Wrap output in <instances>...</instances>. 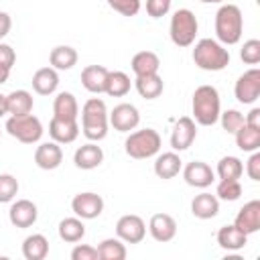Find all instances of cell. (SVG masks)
<instances>
[{
  "label": "cell",
  "mask_w": 260,
  "mask_h": 260,
  "mask_svg": "<svg viewBox=\"0 0 260 260\" xmlns=\"http://www.w3.org/2000/svg\"><path fill=\"white\" fill-rule=\"evenodd\" d=\"M6 114H8V110H6V95L0 93V118L6 116Z\"/></svg>",
  "instance_id": "obj_48"
},
{
  "label": "cell",
  "mask_w": 260,
  "mask_h": 260,
  "mask_svg": "<svg viewBox=\"0 0 260 260\" xmlns=\"http://www.w3.org/2000/svg\"><path fill=\"white\" fill-rule=\"evenodd\" d=\"M104 160V150L102 146H98L95 142H87L83 146H79L73 154V162L77 169H83V171H91L95 167H100Z\"/></svg>",
  "instance_id": "obj_19"
},
{
  "label": "cell",
  "mask_w": 260,
  "mask_h": 260,
  "mask_svg": "<svg viewBox=\"0 0 260 260\" xmlns=\"http://www.w3.org/2000/svg\"><path fill=\"white\" fill-rule=\"evenodd\" d=\"M49 254V240L43 234L26 236L22 242V256L26 260H45Z\"/></svg>",
  "instance_id": "obj_29"
},
{
  "label": "cell",
  "mask_w": 260,
  "mask_h": 260,
  "mask_svg": "<svg viewBox=\"0 0 260 260\" xmlns=\"http://www.w3.org/2000/svg\"><path fill=\"white\" fill-rule=\"evenodd\" d=\"M130 77L124 73V71H110L108 73V79H106V93L112 95V98H122L130 91Z\"/></svg>",
  "instance_id": "obj_32"
},
{
  "label": "cell",
  "mask_w": 260,
  "mask_h": 260,
  "mask_svg": "<svg viewBox=\"0 0 260 260\" xmlns=\"http://www.w3.org/2000/svg\"><path fill=\"white\" fill-rule=\"evenodd\" d=\"M134 85H136V91L144 98V100H154L162 93L165 89V83H162V77L158 73H150V75H136L134 79Z\"/></svg>",
  "instance_id": "obj_26"
},
{
  "label": "cell",
  "mask_w": 260,
  "mask_h": 260,
  "mask_svg": "<svg viewBox=\"0 0 260 260\" xmlns=\"http://www.w3.org/2000/svg\"><path fill=\"white\" fill-rule=\"evenodd\" d=\"M132 71L134 75H150V73H158L160 67V59L156 53L152 51H140L132 57Z\"/></svg>",
  "instance_id": "obj_30"
},
{
  "label": "cell",
  "mask_w": 260,
  "mask_h": 260,
  "mask_svg": "<svg viewBox=\"0 0 260 260\" xmlns=\"http://www.w3.org/2000/svg\"><path fill=\"white\" fill-rule=\"evenodd\" d=\"M32 95L26 89H14L6 95V110L10 116H24L32 112Z\"/></svg>",
  "instance_id": "obj_27"
},
{
  "label": "cell",
  "mask_w": 260,
  "mask_h": 260,
  "mask_svg": "<svg viewBox=\"0 0 260 260\" xmlns=\"http://www.w3.org/2000/svg\"><path fill=\"white\" fill-rule=\"evenodd\" d=\"M234 93L240 104H254L260 98V69L252 67L244 71L236 81Z\"/></svg>",
  "instance_id": "obj_9"
},
{
  "label": "cell",
  "mask_w": 260,
  "mask_h": 260,
  "mask_svg": "<svg viewBox=\"0 0 260 260\" xmlns=\"http://www.w3.org/2000/svg\"><path fill=\"white\" fill-rule=\"evenodd\" d=\"M106 2L122 16H134L140 10V0H106Z\"/></svg>",
  "instance_id": "obj_40"
},
{
  "label": "cell",
  "mask_w": 260,
  "mask_h": 260,
  "mask_svg": "<svg viewBox=\"0 0 260 260\" xmlns=\"http://www.w3.org/2000/svg\"><path fill=\"white\" fill-rule=\"evenodd\" d=\"M18 193V181L10 173L0 175V203H10Z\"/></svg>",
  "instance_id": "obj_37"
},
{
  "label": "cell",
  "mask_w": 260,
  "mask_h": 260,
  "mask_svg": "<svg viewBox=\"0 0 260 260\" xmlns=\"http://www.w3.org/2000/svg\"><path fill=\"white\" fill-rule=\"evenodd\" d=\"M108 122L110 126H114V130L118 132H130L138 126L140 122V114L136 110V106L132 104H118L110 114H108Z\"/></svg>",
  "instance_id": "obj_12"
},
{
  "label": "cell",
  "mask_w": 260,
  "mask_h": 260,
  "mask_svg": "<svg viewBox=\"0 0 260 260\" xmlns=\"http://www.w3.org/2000/svg\"><path fill=\"white\" fill-rule=\"evenodd\" d=\"M0 134H2V132H0Z\"/></svg>",
  "instance_id": "obj_50"
},
{
  "label": "cell",
  "mask_w": 260,
  "mask_h": 260,
  "mask_svg": "<svg viewBox=\"0 0 260 260\" xmlns=\"http://www.w3.org/2000/svg\"><path fill=\"white\" fill-rule=\"evenodd\" d=\"M197 30H199V22H197L195 14L189 8H179L171 16L169 35H171V41L177 47H191L195 43Z\"/></svg>",
  "instance_id": "obj_6"
},
{
  "label": "cell",
  "mask_w": 260,
  "mask_h": 260,
  "mask_svg": "<svg viewBox=\"0 0 260 260\" xmlns=\"http://www.w3.org/2000/svg\"><path fill=\"white\" fill-rule=\"evenodd\" d=\"M244 16L236 4H221L215 12V37L221 45H236L242 39Z\"/></svg>",
  "instance_id": "obj_2"
},
{
  "label": "cell",
  "mask_w": 260,
  "mask_h": 260,
  "mask_svg": "<svg viewBox=\"0 0 260 260\" xmlns=\"http://www.w3.org/2000/svg\"><path fill=\"white\" fill-rule=\"evenodd\" d=\"M171 10V0H146V12L152 18H160Z\"/></svg>",
  "instance_id": "obj_42"
},
{
  "label": "cell",
  "mask_w": 260,
  "mask_h": 260,
  "mask_svg": "<svg viewBox=\"0 0 260 260\" xmlns=\"http://www.w3.org/2000/svg\"><path fill=\"white\" fill-rule=\"evenodd\" d=\"M116 236L124 244H140L146 236V223L140 215L126 213L116 221Z\"/></svg>",
  "instance_id": "obj_8"
},
{
  "label": "cell",
  "mask_w": 260,
  "mask_h": 260,
  "mask_svg": "<svg viewBox=\"0 0 260 260\" xmlns=\"http://www.w3.org/2000/svg\"><path fill=\"white\" fill-rule=\"evenodd\" d=\"M244 124L252 126V128H258L260 130V108H252L250 114L244 118Z\"/></svg>",
  "instance_id": "obj_45"
},
{
  "label": "cell",
  "mask_w": 260,
  "mask_h": 260,
  "mask_svg": "<svg viewBox=\"0 0 260 260\" xmlns=\"http://www.w3.org/2000/svg\"><path fill=\"white\" fill-rule=\"evenodd\" d=\"M108 73L110 71L104 65H87L81 71V85L91 93H104Z\"/></svg>",
  "instance_id": "obj_21"
},
{
  "label": "cell",
  "mask_w": 260,
  "mask_h": 260,
  "mask_svg": "<svg viewBox=\"0 0 260 260\" xmlns=\"http://www.w3.org/2000/svg\"><path fill=\"white\" fill-rule=\"evenodd\" d=\"M30 83H32V89L39 95H51L59 87V73L53 67H41V69L35 71Z\"/></svg>",
  "instance_id": "obj_20"
},
{
  "label": "cell",
  "mask_w": 260,
  "mask_h": 260,
  "mask_svg": "<svg viewBox=\"0 0 260 260\" xmlns=\"http://www.w3.org/2000/svg\"><path fill=\"white\" fill-rule=\"evenodd\" d=\"M6 132L24 142V144H35L41 140L43 136V124L37 116L32 114H24V116H10L6 120Z\"/></svg>",
  "instance_id": "obj_7"
},
{
  "label": "cell",
  "mask_w": 260,
  "mask_h": 260,
  "mask_svg": "<svg viewBox=\"0 0 260 260\" xmlns=\"http://www.w3.org/2000/svg\"><path fill=\"white\" fill-rule=\"evenodd\" d=\"M71 209L81 219H95L104 211V199H102V195L91 193V191L77 193L71 201Z\"/></svg>",
  "instance_id": "obj_10"
},
{
  "label": "cell",
  "mask_w": 260,
  "mask_h": 260,
  "mask_svg": "<svg viewBox=\"0 0 260 260\" xmlns=\"http://www.w3.org/2000/svg\"><path fill=\"white\" fill-rule=\"evenodd\" d=\"M98 248L87 246V244H77L71 250V260H98Z\"/></svg>",
  "instance_id": "obj_41"
},
{
  "label": "cell",
  "mask_w": 260,
  "mask_h": 260,
  "mask_svg": "<svg viewBox=\"0 0 260 260\" xmlns=\"http://www.w3.org/2000/svg\"><path fill=\"white\" fill-rule=\"evenodd\" d=\"M242 195V185L238 179H221L215 189V197L223 201H236Z\"/></svg>",
  "instance_id": "obj_36"
},
{
  "label": "cell",
  "mask_w": 260,
  "mask_h": 260,
  "mask_svg": "<svg viewBox=\"0 0 260 260\" xmlns=\"http://www.w3.org/2000/svg\"><path fill=\"white\" fill-rule=\"evenodd\" d=\"M98 256L100 260H124L126 246L120 238H106L98 244Z\"/></svg>",
  "instance_id": "obj_33"
},
{
  "label": "cell",
  "mask_w": 260,
  "mask_h": 260,
  "mask_svg": "<svg viewBox=\"0 0 260 260\" xmlns=\"http://www.w3.org/2000/svg\"><path fill=\"white\" fill-rule=\"evenodd\" d=\"M217 244H219V248H223L228 252H238L248 244V236L242 230H238L234 223L221 225L217 232Z\"/></svg>",
  "instance_id": "obj_22"
},
{
  "label": "cell",
  "mask_w": 260,
  "mask_h": 260,
  "mask_svg": "<svg viewBox=\"0 0 260 260\" xmlns=\"http://www.w3.org/2000/svg\"><path fill=\"white\" fill-rule=\"evenodd\" d=\"M160 144H162L160 134L154 128H142L128 134L124 148L126 154L132 158H150L160 150Z\"/></svg>",
  "instance_id": "obj_5"
},
{
  "label": "cell",
  "mask_w": 260,
  "mask_h": 260,
  "mask_svg": "<svg viewBox=\"0 0 260 260\" xmlns=\"http://www.w3.org/2000/svg\"><path fill=\"white\" fill-rule=\"evenodd\" d=\"M14 61H16V53H14V49H12L10 45H6V43H0V65L12 69Z\"/></svg>",
  "instance_id": "obj_44"
},
{
  "label": "cell",
  "mask_w": 260,
  "mask_h": 260,
  "mask_svg": "<svg viewBox=\"0 0 260 260\" xmlns=\"http://www.w3.org/2000/svg\"><path fill=\"white\" fill-rule=\"evenodd\" d=\"M39 217V209L30 199H16L8 209V219L14 228H30Z\"/></svg>",
  "instance_id": "obj_13"
},
{
  "label": "cell",
  "mask_w": 260,
  "mask_h": 260,
  "mask_svg": "<svg viewBox=\"0 0 260 260\" xmlns=\"http://www.w3.org/2000/svg\"><path fill=\"white\" fill-rule=\"evenodd\" d=\"M193 61L203 71H221L230 65V51L213 39H201L195 43Z\"/></svg>",
  "instance_id": "obj_4"
},
{
  "label": "cell",
  "mask_w": 260,
  "mask_h": 260,
  "mask_svg": "<svg viewBox=\"0 0 260 260\" xmlns=\"http://www.w3.org/2000/svg\"><path fill=\"white\" fill-rule=\"evenodd\" d=\"M219 120H221V128L228 134H236L244 126V114L238 110H225L223 114H219Z\"/></svg>",
  "instance_id": "obj_38"
},
{
  "label": "cell",
  "mask_w": 260,
  "mask_h": 260,
  "mask_svg": "<svg viewBox=\"0 0 260 260\" xmlns=\"http://www.w3.org/2000/svg\"><path fill=\"white\" fill-rule=\"evenodd\" d=\"M63 162V150L59 146V142L51 140V142H43L37 146L35 150V165L43 171H53Z\"/></svg>",
  "instance_id": "obj_16"
},
{
  "label": "cell",
  "mask_w": 260,
  "mask_h": 260,
  "mask_svg": "<svg viewBox=\"0 0 260 260\" xmlns=\"http://www.w3.org/2000/svg\"><path fill=\"white\" fill-rule=\"evenodd\" d=\"M10 26H12V18H10V14L0 12V39H4V37L10 32Z\"/></svg>",
  "instance_id": "obj_46"
},
{
  "label": "cell",
  "mask_w": 260,
  "mask_h": 260,
  "mask_svg": "<svg viewBox=\"0 0 260 260\" xmlns=\"http://www.w3.org/2000/svg\"><path fill=\"white\" fill-rule=\"evenodd\" d=\"M148 232L160 244L171 242L177 236V221L169 213H154L150 217V221H148Z\"/></svg>",
  "instance_id": "obj_17"
},
{
  "label": "cell",
  "mask_w": 260,
  "mask_h": 260,
  "mask_svg": "<svg viewBox=\"0 0 260 260\" xmlns=\"http://www.w3.org/2000/svg\"><path fill=\"white\" fill-rule=\"evenodd\" d=\"M215 173L219 179H240L244 173V165L238 156H223L219 158Z\"/></svg>",
  "instance_id": "obj_35"
},
{
  "label": "cell",
  "mask_w": 260,
  "mask_h": 260,
  "mask_svg": "<svg viewBox=\"0 0 260 260\" xmlns=\"http://www.w3.org/2000/svg\"><path fill=\"white\" fill-rule=\"evenodd\" d=\"M246 173H248V177H250L252 181H260V152H258V150H254L252 156L248 158V162H246Z\"/></svg>",
  "instance_id": "obj_43"
},
{
  "label": "cell",
  "mask_w": 260,
  "mask_h": 260,
  "mask_svg": "<svg viewBox=\"0 0 260 260\" xmlns=\"http://www.w3.org/2000/svg\"><path fill=\"white\" fill-rule=\"evenodd\" d=\"M8 77H10V69H8V67H4V65H0V85H2V83H6V81H8Z\"/></svg>",
  "instance_id": "obj_47"
},
{
  "label": "cell",
  "mask_w": 260,
  "mask_h": 260,
  "mask_svg": "<svg viewBox=\"0 0 260 260\" xmlns=\"http://www.w3.org/2000/svg\"><path fill=\"white\" fill-rule=\"evenodd\" d=\"M53 116L61 120H77L79 116V104L71 91H61L57 93L53 102Z\"/></svg>",
  "instance_id": "obj_24"
},
{
  "label": "cell",
  "mask_w": 260,
  "mask_h": 260,
  "mask_svg": "<svg viewBox=\"0 0 260 260\" xmlns=\"http://www.w3.org/2000/svg\"><path fill=\"white\" fill-rule=\"evenodd\" d=\"M240 59L246 65H258L260 63V41L258 39H248L240 51Z\"/></svg>",
  "instance_id": "obj_39"
},
{
  "label": "cell",
  "mask_w": 260,
  "mask_h": 260,
  "mask_svg": "<svg viewBox=\"0 0 260 260\" xmlns=\"http://www.w3.org/2000/svg\"><path fill=\"white\" fill-rule=\"evenodd\" d=\"M191 108H193V118L197 124L213 126L221 114V102H219L217 89L213 85H199L193 93Z\"/></svg>",
  "instance_id": "obj_3"
},
{
  "label": "cell",
  "mask_w": 260,
  "mask_h": 260,
  "mask_svg": "<svg viewBox=\"0 0 260 260\" xmlns=\"http://www.w3.org/2000/svg\"><path fill=\"white\" fill-rule=\"evenodd\" d=\"M49 134L59 144H71L79 136V124L77 120H61L53 116V120L49 122Z\"/></svg>",
  "instance_id": "obj_18"
},
{
  "label": "cell",
  "mask_w": 260,
  "mask_h": 260,
  "mask_svg": "<svg viewBox=\"0 0 260 260\" xmlns=\"http://www.w3.org/2000/svg\"><path fill=\"white\" fill-rule=\"evenodd\" d=\"M236 144L240 150L244 152H254L260 148V130L258 128H252L248 124H244L236 134Z\"/></svg>",
  "instance_id": "obj_34"
},
{
  "label": "cell",
  "mask_w": 260,
  "mask_h": 260,
  "mask_svg": "<svg viewBox=\"0 0 260 260\" xmlns=\"http://www.w3.org/2000/svg\"><path fill=\"white\" fill-rule=\"evenodd\" d=\"M59 238L67 244H75L79 242L83 236H85V225H83V219L81 217H65L59 221Z\"/></svg>",
  "instance_id": "obj_31"
},
{
  "label": "cell",
  "mask_w": 260,
  "mask_h": 260,
  "mask_svg": "<svg viewBox=\"0 0 260 260\" xmlns=\"http://www.w3.org/2000/svg\"><path fill=\"white\" fill-rule=\"evenodd\" d=\"M234 225L238 230H242L246 236L256 234L260 230V201L252 199V201L244 203V207L238 211V215L234 219Z\"/></svg>",
  "instance_id": "obj_15"
},
{
  "label": "cell",
  "mask_w": 260,
  "mask_h": 260,
  "mask_svg": "<svg viewBox=\"0 0 260 260\" xmlns=\"http://www.w3.org/2000/svg\"><path fill=\"white\" fill-rule=\"evenodd\" d=\"M181 167H183V160L175 150L173 152H162L154 160V175L158 179H173L181 173Z\"/></svg>",
  "instance_id": "obj_25"
},
{
  "label": "cell",
  "mask_w": 260,
  "mask_h": 260,
  "mask_svg": "<svg viewBox=\"0 0 260 260\" xmlns=\"http://www.w3.org/2000/svg\"><path fill=\"white\" fill-rule=\"evenodd\" d=\"M199 2H203V4H219L223 0H199Z\"/></svg>",
  "instance_id": "obj_49"
},
{
  "label": "cell",
  "mask_w": 260,
  "mask_h": 260,
  "mask_svg": "<svg viewBox=\"0 0 260 260\" xmlns=\"http://www.w3.org/2000/svg\"><path fill=\"white\" fill-rule=\"evenodd\" d=\"M108 108L100 98H91L81 108V130L83 136L91 142H100L108 136Z\"/></svg>",
  "instance_id": "obj_1"
},
{
  "label": "cell",
  "mask_w": 260,
  "mask_h": 260,
  "mask_svg": "<svg viewBox=\"0 0 260 260\" xmlns=\"http://www.w3.org/2000/svg\"><path fill=\"white\" fill-rule=\"evenodd\" d=\"M183 179L191 187L205 189L215 181V171L203 160H193L183 169Z\"/></svg>",
  "instance_id": "obj_14"
},
{
  "label": "cell",
  "mask_w": 260,
  "mask_h": 260,
  "mask_svg": "<svg viewBox=\"0 0 260 260\" xmlns=\"http://www.w3.org/2000/svg\"><path fill=\"white\" fill-rule=\"evenodd\" d=\"M191 213L199 219H211L219 213V199L211 193H199L191 201Z\"/></svg>",
  "instance_id": "obj_23"
},
{
  "label": "cell",
  "mask_w": 260,
  "mask_h": 260,
  "mask_svg": "<svg viewBox=\"0 0 260 260\" xmlns=\"http://www.w3.org/2000/svg\"><path fill=\"white\" fill-rule=\"evenodd\" d=\"M197 138V128H195V120L189 116H183L175 122L173 132H171V148L175 152L187 150Z\"/></svg>",
  "instance_id": "obj_11"
},
{
  "label": "cell",
  "mask_w": 260,
  "mask_h": 260,
  "mask_svg": "<svg viewBox=\"0 0 260 260\" xmlns=\"http://www.w3.org/2000/svg\"><path fill=\"white\" fill-rule=\"evenodd\" d=\"M49 63L57 71H67L77 63V51L69 45H57L49 53Z\"/></svg>",
  "instance_id": "obj_28"
}]
</instances>
